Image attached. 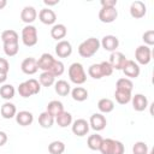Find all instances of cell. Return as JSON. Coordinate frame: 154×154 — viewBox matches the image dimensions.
Listing matches in <instances>:
<instances>
[{
  "label": "cell",
  "instance_id": "obj_34",
  "mask_svg": "<svg viewBox=\"0 0 154 154\" xmlns=\"http://www.w3.org/2000/svg\"><path fill=\"white\" fill-rule=\"evenodd\" d=\"M48 152L51 154H63L65 152V144L61 141H53L48 146Z\"/></svg>",
  "mask_w": 154,
  "mask_h": 154
},
{
  "label": "cell",
  "instance_id": "obj_42",
  "mask_svg": "<svg viewBox=\"0 0 154 154\" xmlns=\"http://www.w3.org/2000/svg\"><path fill=\"white\" fill-rule=\"evenodd\" d=\"M100 65H101V69L103 72V77H108L113 73V67L111 66V64L108 61H101Z\"/></svg>",
  "mask_w": 154,
  "mask_h": 154
},
{
  "label": "cell",
  "instance_id": "obj_12",
  "mask_svg": "<svg viewBox=\"0 0 154 154\" xmlns=\"http://www.w3.org/2000/svg\"><path fill=\"white\" fill-rule=\"evenodd\" d=\"M146 12H147V7H146L143 1L136 0V1L131 2V5H130V14H131V17H134L136 19H140V18L146 16Z\"/></svg>",
  "mask_w": 154,
  "mask_h": 154
},
{
  "label": "cell",
  "instance_id": "obj_2",
  "mask_svg": "<svg viewBox=\"0 0 154 154\" xmlns=\"http://www.w3.org/2000/svg\"><path fill=\"white\" fill-rule=\"evenodd\" d=\"M99 150L101 154H124L125 147L120 141L113 138H103Z\"/></svg>",
  "mask_w": 154,
  "mask_h": 154
},
{
  "label": "cell",
  "instance_id": "obj_31",
  "mask_svg": "<svg viewBox=\"0 0 154 154\" xmlns=\"http://www.w3.org/2000/svg\"><path fill=\"white\" fill-rule=\"evenodd\" d=\"M132 88H134V83L131 79L126 78V77H123V78H119L117 81V84H116V89L118 90H124V91H132Z\"/></svg>",
  "mask_w": 154,
  "mask_h": 154
},
{
  "label": "cell",
  "instance_id": "obj_46",
  "mask_svg": "<svg viewBox=\"0 0 154 154\" xmlns=\"http://www.w3.org/2000/svg\"><path fill=\"white\" fill-rule=\"evenodd\" d=\"M43 4L47 5V6H54V5L59 4V0H45Z\"/></svg>",
  "mask_w": 154,
  "mask_h": 154
},
{
  "label": "cell",
  "instance_id": "obj_13",
  "mask_svg": "<svg viewBox=\"0 0 154 154\" xmlns=\"http://www.w3.org/2000/svg\"><path fill=\"white\" fill-rule=\"evenodd\" d=\"M55 53L59 58H67L71 55L72 53V46L69 41L66 40H61L58 41V43L55 45Z\"/></svg>",
  "mask_w": 154,
  "mask_h": 154
},
{
  "label": "cell",
  "instance_id": "obj_10",
  "mask_svg": "<svg viewBox=\"0 0 154 154\" xmlns=\"http://www.w3.org/2000/svg\"><path fill=\"white\" fill-rule=\"evenodd\" d=\"M100 46H102V48L105 51H108V52L112 53V52L117 51V48L119 46V40L114 35H106L100 41Z\"/></svg>",
  "mask_w": 154,
  "mask_h": 154
},
{
  "label": "cell",
  "instance_id": "obj_18",
  "mask_svg": "<svg viewBox=\"0 0 154 154\" xmlns=\"http://www.w3.org/2000/svg\"><path fill=\"white\" fill-rule=\"evenodd\" d=\"M131 102L134 109L137 112H142L148 107V99L143 94H135L131 97Z\"/></svg>",
  "mask_w": 154,
  "mask_h": 154
},
{
  "label": "cell",
  "instance_id": "obj_49",
  "mask_svg": "<svg viewBox=\"0 0 154 154\" xmlns=\"http://www.w3.org/2000/svg\"><path fill=\"white\" fill-rule=\"evenodd\" d=\"M148 154H154V152H153V150H150V152H148Z\"/></svg>",
  "mask_w": 154,
  "mask_h": 154
},
{
  "label": "cell",
  "instance_id": "obj_32",
  "mask_svg": "<svg viewBox=\"0 0 154 154\" xmlns=\"http://www.w3.org/2000/svg\"><path fill=\"white\" fill-rule=\"evenodd\" d=\"M38 81H40V84H41V85L48 88V87H51V85H53V84L55 83V77H54L51 72L43 71V72L40 75Z\"/></svg>",
  "mask_w": 154,
  "mask_h": 154
},
{
  "label": "cell",
  "instance_id": "obj_38",
  "mask_svg": "<svg viewBox=\"0 0 154 154\" xmlns=\"http://www.w3.org/2000/svg\"><path fill=\"white\" fill-rule=\"evenodd\" d=\"M148 146L146 142L138 141L132 146V153L134 154H148Z\"/></svg>",
  "mask_w": 154,
  "mask_h": 154
},
{
  "label": "cell",
  "instance_id": "obj_22",
  "mask_svg": "<svg viewBox=\"0 0 154 154\" xmlns=\"http://www.w3.org/2000/svg\"><path fill=\"white\" fill-rule=\"evenodd\" d=\"M54 90H55V93H57L58 95H60V96H66V95L70 94L71 87H70V84H69L66 81L59 79V81H57V82L54 83Z\"/></svg>",
  "mask_w": 154,
  "mask_h": 154
},
{
  "label": "cell",
  "instance_id": "obj_21",
  "mask_svg": "<svg viewBox=\"0 0 154 154\" xmlns=\"http://www.w3.org/2000/svg\"><path fill=\"white\" fill-rule=\"evenodd\" d=\"M66 34H67L66 26L64 24H60V23L59 24H54L52 26V29H51V36L57 41H61L66 36Z\"/></svg>",
  "mask_w": 154,
  "mask_h": 154
},
{
  "label": "cell",
  "instance_id": "obj_45",
  "mask_svg": "<svg viewBox=\"0 0 154 154\" xmlns=\"http://www.w3.org/2000/svg\"><path fill=\"white\" fill-rule=\"evenodd\" d=\"M6 142H7V135H6V132L0 131V147L4 146Z\"/></svg>",
  "mask_w": 154,
  "mask_h": 154
},
{
  "label": "cell",
  "instance_id": "obj_28",
  "mask_svg": "<svg viewBox=\"0 0 154 154\" xmlns=\"http://www.w3.org/2000/svg\"><path fill=\"white\" fill-rule=\"evenodd\" d=\"M102 136L99 135V134H94V135H90L88 137V141H87V144L89 147V149L91 150H99L100 147H101V143H102Z\"/></svg>",
  "mask_w": 154,
  "mask_h": 154
},
{
  "label": "cell",
  "instance_id": "obj_44",
  "mask_svg": "<svg viewBox=\"0 0 154 154\" xmlns=\"http://www.w3.org/2000/svg\"><path fill=\"white\" fill-rule=\"evenodd\" d=\"M117 0H101V7H116Z\"/></svg>",
  "mask_w": 154,
  "mask_h": 154
},
{
  "label": "cell",
  "instance_id": "obj_20",
  "mask_svg": "<svg viewBox=\"0 0 154 154\" xmlns=\"http://www.w3.org/2000/svg\"><path fill=\"white\" fill-rule=\"evenodd\" d=\"M0 113H1V117H2V118H5V119H11V118L16 117V114H17V108H16V106H14L12 102L7 101V102H5V103L1 106Z\"/></svg>",
  "mask_w": 154,
  "mask_h": 154
},
{
  "label": "cell",
  "instance_id": "obj_4",
  "mask_svg": "<svg viewBox=\"0 0 154 154\" xmlns=\"http://www.w3.org/2000/svg\"><path fill=\"white\" fill-rule=\"evenodd\" d=\"M37 29L34 25H25L22 29V41L26 47H32L37 43Z\"/></svg>",
  "mask_w": 154,
  "mask_h": 154
},
{
  "label": "cell",
  "instance_id": "obj_36",
  "mask_svg": "<svg viewBox=\"0 0 154 154\" xmlns=\"http://www.w3.org/2000/svg\"><path fill=\"white\" fill-rule=\"evenodd\" d=\"M64 71H65V66H64L63 61L55 59V61L53 63V65H52V67H51V70L48 72H51L54 77H59V76H61L64 73Z\"/></svg>",
  "mask_w": 154,
  "mask_h": 154
},
{
  "label": "cell",
  "instance_id": "obj_15",
  "mask_svg": "<svg viewBox=\"0 0 154 154\" xmlns=\"http://www.w3.org/2000/svg\"><path fill=\"white\" fill-rule=\"evenodd\" d=\"M38 19L41 20V23H43L46 25H52L57 20V14L51 8H42L38 12Z\"/></svg>",
  "mask_w": 154,
  "mask_h": 154
},
{
  "label": "cell",
  "instance_id": "obj_3",
  "mask_svg": "<svg viewBox=\"0 0 154 154\" xmlns=\"http://www.w3.org/2000/svg\"><path fill=\"white\" fill-rule=\"evenodd\" d=\"M69 78L72 83L81 85L87 81V73L81 63H72L69 67Z\"/></svg>",
  "mask_w": 154,
  "mask_h": 154
},
{
  "label": "cell",
  "instance_id": "obj_43",
  "mask_svg": "<svg viewBox=\"0 0 154 154\" xmlns=\"http://www.w3.org/2000/svg\"><path fill=\"white\" fill-rule=\"evenodd\" d=\"M8 70H10V64H8L7 59H5V58H0V72L7 73Z\"/></svg>",
  "mask_w": 154,
  "mask_h": 154
},
{
  "label": "cell",
  "instance_id": "obj_47",
  "mask_svg": "<svg viewBox=\"0 0 154 154\" xmlns=\"http://www.w3.org/2000/svg\"><path fill=\"white\" fill-rule=\"evenodd\" d=\"M6 79H7V73L0 72V83H4Z\"/></svg>",
  "mask_w": 154,
  "mask_h": 154
},
{
  "label": "cell",
  "instance_id": "obj_35",
  "mask_svg": "<svg viewBox=\"0 0 154 154\" xmlns=\"http://www.w3.org/2000/svg\"><path fill=\"white\" fill-rule=\"evenodd\" d=\"M88 73L94 79H100V78L103 77V72H102V69H101L100 64H91L88 69Z\"/></svg>",
  "mask_w": 154,
  "mask_h": 154
},
{
  "label": "cell",
  "instance_id": "obj_39",
  "mask_svg": "<svg viewBox=\"0 0 154 154\" xmlns=\"http://www.w3.org/2000/svg\"><path fill=\"white\" fill-rule=\"evenodd\" d=\"M25 82L28 83V85H29V88H30L32 95H36V94L40 93V90H41V84H40V82H38L37 79L30 78V79H28V81H25Z\"/></svg>",
  "mask_w": 154,
  "mask_h": 154
},
{
  "label": "cell",
  "instance_id": "obj_26",
  "mask_svg": "<svg viewBox=\"0 0 154 154\" xmlns=\"http://www.w3.org/2000/svg\"><path fill=\"white\" fill-rule=\"evenodd\" d=\"M97 108L101 113H109L114 109V102L108 97L100 99L97 102Z\"/></svg>",
  "mask_w": 154,
  "mask_h": 154
},
{
  "label": "cell",
  "instance_id": "obj_29",
  "mask_svg": "<svg viewBox=\"0 0 154 154\" xmlns=\"http://www.w3.org/2000/svg\"><path fill=\"white\" fill-rule=\"evenodd\" d=\"M114 97H116V101L120 105H126L131 101V93L130 91H124V90H118L116 89L114 91Z\"/></svg>",
  "mask_w": 154,
  "mask_h": 154
},
{
  "label": "cell",
  "instance_id": "obj_8",
  "mask_svg": "<svg viewBox=\"0 0 154 154\" xmlns=\"http://www.w3.org/2000/svg\"><path fill=\"white\" fill-rule=\"evenodd\" d=\"M107 125V120H106V117L102 114V113H94L90 116V119H89V126L95 130V131H101L106 128Z\"/></svg>",
  "mask_w": 154,
  "mask_h": 154
},
{
  "label": "cell",
  "instance_id": "obj_19",
  "mask_svg": "<svg viewBox=\"0 0 154 154\" xmlns=\"http://www.w3.org/2000/svg\"><path fill=\"white\" fill-rule=\"evenodd\" d=\"M16 122L22 126H28L34 122V116L29 111H19L16 114Z\"/></svg>",
  "mask_w": 154,
  "mask_h": 154
},
{
  "label": "cell",
  "instance_id": "obj_24",
  "mask_svg": "<svg viewBox=\"0 0 154 154\" xmlns=\"http://www.w3.org/2000/svg\"><path fill=\"white\" fill-rule=\"evenodd\" d=\"M70 93H71V96L75 101L82 102V101H85L88 99V90L83 87H75Z\"/></svg>",
  "mask_w": 154,
  "mask_h": 154
},
{
  "label": "cell",
  "instance_id": "obj_17",
  "mask_svg": "<svg viewBox=\"0 0 154 154\" xmlns=\"http://www.w3.org/2000/svg\"><path fill=\"white\" fill-rule=\"evenodd\" d=\"M54 61H55V58H53L52 54L43 53L37 60V69H40L42 71H49Z\"/></svg>",
  "mask_w": 154,
  "mask_h": 154
},
{
  "label": "cell",
  "instance_id": "obj_1",
  "mask_svg": "<svg viewBox=\"0 0 154 154\" xmlns=\"http://www.w3.org/2000/svg\"><path fill=\"white\" fill-rule=\"evenodd\" d=\"M100 48V41L96 37H89L78 46V53L83 58L93 57Z\"/></svg>",
  "mask_w": 154,
  "mask_h": 154
},
{
  "label": "cell",
  "instance_id": "obj_41",
  "mask_svg": "<svg viewBox=\"0 0 154 154\" xmlns=\"http://www.w3.org/2000/svg\"><path fill=\"white\" fill-rule=\"evenodd\" d=\"M142 40H143L144 45L148 46V47L152 46V45H154V30H147V31H144L143 35H142Z\"/></svg>",
  "mask_w": 154,
  "mask_h": 154
},
{
  "label": "cell",
  "instance_id": "obj_7",
  "mask_svg": "<svg viewBox=\"0 0 154 154\" xmlns=\"http://www.w3.org/2000/svg\"><path fill=\"white\" fill-rule=\"evenodd\" d=\"M118 11L116 7H101L99 11V19L102 23H112L117 19Z\"/></svg>",
  "mask_w": 154,
  "mask_h": 154
},
{
  "label": "cell",
  "instance_id": "obj_40",
  "mask_svg": "<svg viewBox=\"0 0 154 154\" xmlns=\"http://www.w3.org/2000/svg\"><path fill=\"white\" fill-rule=\"evenodd\" d=\"M18 93H19V95L22 97H30L32 95V93H31V90H30V88H29L26 82H22L18 85Z\"/></svg>",
  "mask_w": 154,
  "mask_h": 154
},
{
  "label": "cell",
  "instance_id": "obj_6",
  "mask_svg": "<svg viewBox=\"0 0 154 154\" xmlns=\"http://www.w3.org/2000/svg\"><path fill=\"white\" fill-rule=\"evenodd\" d=\"M89 123L83 119V118H79V119H76L75 122H72L71 124V129H72V132L76 135V136H85L89 131Z\"/></svg>",
  "mask_w": 154,
  "mask_h": 154
},
{
  "label": "cell",
  "instance_id": "obj_23",
  "mask_svg": "<svg viewBox=\"0 0 154 154\" xmlns=\"http://www.w3.org/2000/svg\"><path fill=\"white\" fill-rule=\"evenodd\" d=\"M55 122L60 128H67L69 125L72 124V116H71V113L63 111L61 113H59L55 117Z\"/></svg>",
  "mask_w": 154,
  "mask_h": 154
},
{
  "label": "cell",
  "instance_id": "obj_11",
  "mask_svg": "<svg viewBox=\"0 0 154 154\" xmlns=\"http://www.w3.org/2000/svg\"><path fill=\"white\" fill-rule=\"evenodd\" d=\"M126 60L128 59L125 58V55L122 52L116 51V52H112L111 53L108 63L111 64V66L113 67V70H122L123 66H124V64L126 63Z\"/></svg>",
  "mask_w": 154,
  "mask_h": 154
},
{
  "label": "cell",
  "instance_id": "obj_25",
  "mask_svg": "<svg viewBox=\"0 0 154 154\" xmlns=\"http://www.w3.org/2000/svg\"><path fill=\"white\" fill-rule=\"evenodd\" d=\"M46 111H47L51 116H53V117L55 118L59 113H61V112L64 111L63 102H60V101H58V100H52L51 102H48Z\"/></svg>",
  "mask_w": 154,
  "mask_h": 154
},
{
  "label": "cell",
  "instance_id": "obj_5",
  "mask_svg": "<svg viewBox=\"0 0 154 154\" xmlns=\"http://www.w3.org/2000/svg\"><path fill=\"white\" fill-rule=\"evenodd\" d=\"M135 59L137 64L147 65L152 60V49L146 45H141L135 51Z\"/></svg>",
  "mask_w": 154,
  "mask_h": 154
},
{
  "label": "cell",
  "instance_id": "obj_30",
  "mask_svg": "<svg viewBox=\"0 0 154 154\" xmlns=\"http://www.w3.org/2000/svg\"><path fill=\"white\" fill-rule=\"evenodd\" d=\"M19 36L17 34V31L12 30V29H7L4 30L1 34V41L4 43H10V42H18Z\"/></svg>",
  "mask_w": 154,
  "mask_h": 154
},
{
  "label": "cell",
  "instance_id": "obj_37",
  "mask_svg": "<svg viewBox=\"0 0 154 154\" xmlns=\"http://www.w3.org/2000/svg\"><path fill=\"white\" fill-rule=\"evenodd\" d=\"M19 51L18 42H10V43H4V52L7 57H14Z\"/></svg>",
  "mask_w": 154,
  "mask_h": 154
},
{
  "label": "cell",
  "instance_id": "obj_9",
  "mask_svg": "<svg viewBox=\"0 0 154 154\" xmlns=\"http://www.w3.org/2000/svg\"><path fill=\"white\" fill-rule=\"evenodd\" d=\"M122 71L124 72V75H125L126 77H129V79H130V78H137V77L140 76V72H141L138 64H137L136 61L129 60V59H128L126 63L124 64Z\"/></svg>",
  "mask_w": 154,
  "mask_h": 154
},
{
  "label": "cell",
  "instance_id": "obj_16",
  "mask_svg": "<svg viewBox=\"0 0 154 154\" xmlns=\"http://www.w3.org/2000/svg\"><path fill=\"white\" fill-rule=\"evenodd\" d=\"M37 17V12L35 10L34 6H25L23 7L22 12H20V19L26 23V25H30Z\"/></svg>",
  "mask_w": 154,
  "mask_h": 154
},
{
  "label": "cell",
  "instance_id": "obj_33",
  "mask_svg": "<svg viewBox=\"0 0 154 154\" xmlns=\"http://www.w3.org/2000/svg\"><path fill=\"white\" fill-rule=\"evenodd\" d=\"M16 93V89L12 84H4L0 87V96L5 100H11L13 99Z\"/></svg>",
  "mask_w": 154,
  "mask_h": 154
},
{
  "label": "cell",
  "instance_id": "obj_27",
  "mask_svg": "<svg viewBox=\"0 0 154 154\" xmlns=\"http://www.w3.org/2000/svg\"><path fill=\"white\" fill-rule=\"evenodd\" d=\"M54 122H55V118H54L53 116H51L47 111L42 112V113L38 116V124H40L42 128H45V129L52 128V125L54 124Z\"/></svg>",
  "mask_w": 154,
  "mask_h": 154
},
{
  "label": "cell",
  "instance_id": "obj_48",
  "mask_svg": "<svg viewBox=\"0 0 154 154\" xmlns=\"http://www.w3.org/2000/svg\"><path fill=\"white\" fill-rule=\"evenodd\" d=\"M6 5H7V1L6 0H0V10H2Z\"/></svg>",
  "mask_w": 154,
  "mask_h": 154
},
{
  "label": "cell",
  "instance_id": "obj_14",
  "mask_svg": "<svg viewBox=\"0 0 154 154\" xmlns=\"http://www.w3.org/2000/svg\"><path fill=\"white\" fill-rule=\"evenodd\" d=\"M20 69L25 75H34L37 72V60L32 57L25 58L22 64H20Z\"/></svg>",
  "mask_w": 154,
  "mask_h": 154
}]
</instances>
